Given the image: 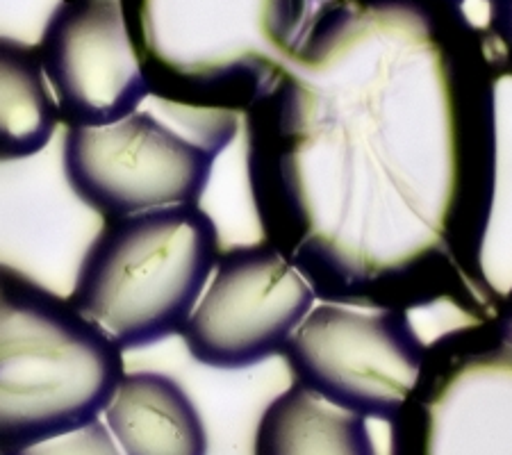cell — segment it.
Returning a JSON list of instances; mask_svg holds the SVG:
<instances>
[{
    "label": "cell",
    "instance_id": "cell-1",
    "mask_svg": "<svg viewBox=\"0 0 512 455\" xmlns=\"http://www.w3.org/2000/svg\"><path fill=\"white\" fill-rule=\"evenodd\" d=\"M501 78L460 0H337L244 112L264 242L326 303L492 319Z\"/></svg>",
    "mask_w": 512,
    "mask_h": 455
},
{
    "label": "cell",
    "instance_id": "cell-2",
    "mask_svg": "<svg viewBox=\"0 0 512 455\" xmlns=\"http://www.w3.org/2000/svg\"><path fill=\"white\" fill-rule=\"evenodd\" d=\"M121 378V349L94 319L0 262V455L92 424Z\"/></svg>",
    "mask_w": 512,
    "mask_h": 455
},
{
    "label": "cell",
    "instance_id": "cell-3",
    "mask_svg": "<svg viewBox=\"0 0 512 455\" xmlns=\"http://www.w3.org/2000/svg\"><path fill=\"white\" fill-rule=\"evenodd\" d=\"M217 223L198 205L105 221L80 262L69 301L121 351L183 333L217 267Z\"/></svg>",
    "mask_w": 512,
    "mask_h": 455
},
{
    "label": "cell",
    "instance_id": "cell-4",
    "mask_svg": "<svg viewBox=\"0 0 512 455\" xmlns=\"http://www.w3.org/2000/svg\"><path fill=\"white\" fill-rule=\"evenodd\" d=\"M237 114L171 103L169 119L137 110L105 128H69L64 176L105 221L198 205L214 162L233 144Z\"/></svg>",
    "mask_w": 512,
    "mask_h": 455
},
{
    "label": "cell",
    "instance_id": "cell-5",
    "mask_svg": "<svg viewBox=\"0 0 512 455\" xmlns=\"http://www.w3.org/2000/svg\"><path fill=\"white\" fill-rule=\"evenodd\" d=\"M294 383L362 419L392 421L415 390L426 344L403 310L324 303L287 339Z\"/></svg>",
    "mask_w": 512,
    "mask_h": 455
},
{
    "label": "cell",
    "instance_id": "cell-6",
    "mask_svg": "<svg viewBox=\"0 0 512 455\" xmlns=\"http://www.w3.org/2000/svg\"><path fill=\"white\" fill-rule=\"evenodd\" d=\"M37 48L69 128L112 126L151 96V0H60Z\"/></svg>",
    "mask_w": 512,
    "mask_h": 455
},
{
    "label": "cell",
    "instance_id": "cell-7",
    "mask_svg": "<svg viewBox=\"0 0 512 455\" xmlns=\"http://www.w3.org/2000/svg\"><path fill=\"white\" fill-rule=\"evenodd\" d=\"M315 292L269 242L219 253L210 289L183 328L189 355L212 369H246L283 353Z\"/></svg>",
    "mask_w": 512,
    "mask_h": 455
},
{
    "label": "cell",
    "instance_id": "cell-8",
    "mask_svg": "<svg viewBox=\"0 0 512 455\" xmlns=\"http://www.w3.org/2000/svg\"><path fill=\"white\" fill-rule=\"evenodd\" d=\"M107 426L126 455H208V433L183 385L158 371L121 378Z\"/></svg>",
    "mask_w": 512,
    "mask_h": 455
},
{
    "label": "cell",
    "instance_id": "cell-9",
    "mask_svg": "<svg viewBox=\"0 0 512 455\" xmlns=\"http://www.w3.org/2000/svg\"><path fill=\"white\" fill-rule=\"evenodd\" d=\"M253 455H378L367 419L294 383L262 412Z\"/></svg>",
    "mask_w": 512,
    "mask_h": 455
},
{
    "label": "cell",
    "instance_id": "cell-10",
    "mask_svg": "<svg viewBox=\"0 0 512 455\" xmlns=\"http://www.w3.org/2000/svg\"><path fill=\"white\" fill-rule=\"evenodd\" d=\"M57 123L60 110L46 87L39 48L0 37V162L44 151Z\"/></svg>",
    "mask_w": 512,
    "mask_h": 455
},
{
    "label": "cell",
    "instance_id": "cell-11",
    "mask_svg": "<svg viewBox=\"0 0 512 455\" xmlns=\"http://www.w3.org/2000/svg\"><path fill=\"white\" fill-rule=\"evenodd\" d=\"M7 455H121L114 444L110 428H105L101 421L82 426L73 433H66L53 440L32 444L28 449L7 453Z\"/></svg>",
    "mask_w": 512,
    "mask_h": 455
},
{
    "label": "cell",
    "instance_id": "cell-12",
    "mask_svg": "<svg viewBox=\"0 0 512 455\" xmlns=\"http://www.w3.org/2000/svg\"><path fill=\"white\" fill-rule=\"evenodd\" d=\"M487 5V23L481 26L492 44L503 76H512V0H483Z\"/></svg>",
    "mask_w": 512,
    "mask_h": 455
},
{
    "label": "cell",
    "instance_id": "cell-13",
    "mask_svg": "<svg viewBox=\"0 0 512 455\" xmlns=\"http://www.w3.org/2000/svg\"><path fill=\"white\" fill-rule=\"evenodd\" d=\"M494 324H497L501 337L512 346V289L508 294L501 296L499 308L494 312Z\"/></svg>",
    "mask_w": 512,
    "mask_h": 455
},
{
    "label": "cell",
    "instance_id": "cell-14",
    "mask_svg": "<svg viewBox=\"0 0 512 455\" xmlns=\"http://www.w3.org/2000/svg\"><path fill=\"white\" fill-rule=\"evenodd\" d=\"M392 455H421V453L417 449H412V446L392 444Z\"/></svg>",
    "mask_w": 512,
    "mask_h": 455
}]
</instances>
